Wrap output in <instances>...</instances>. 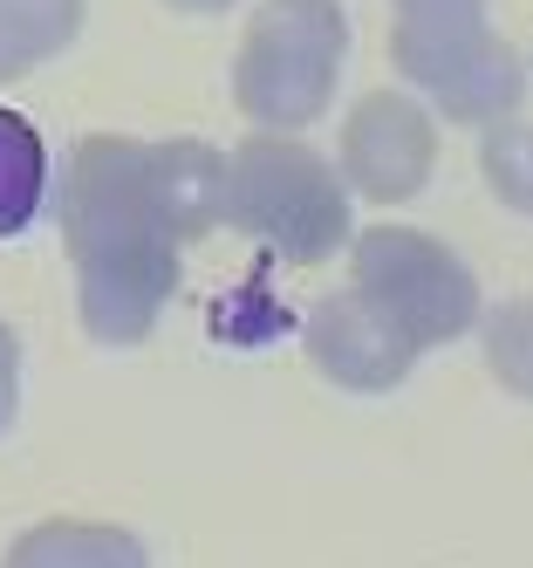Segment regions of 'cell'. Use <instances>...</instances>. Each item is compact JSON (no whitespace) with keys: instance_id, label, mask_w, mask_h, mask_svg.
I'll use <instances>...</instances> for the list:
<instances>
[{"instance_id":"6da1fadb","label":"cell","mask_w":533,"mask_h":568,"mask_svg":"<svg viewBox=\"0 0 533 568\" xmlns=\"http://www.w3.org/2000/svg\"><path fill=\"white\" fill-rule=\"evenodd\" d=\"M205 151H131L96 138L75 151L62 226L82 267V308L96 336H137L157 295L172 288V233L205 213Z\"/></svg>"},{"instance_id":"7a4b0ae2","label":"cell","mask_w":533,"mask_h":568,"mask_svg":"<svg viewBox=\"0 0 533 568\" xmlns=\"http://www.w3.org/2000/svg\"><path fill=\"white\" fill-rule=\"evenodd\" d=\"M328 49H336V14H328L321 0L274 8L254 28V55H246V103H254V110L308 116L315 97L328 90Z\"/></svg>"},{"instance_id":"3957f363","label":"cell","mask_w":533,"mask_h":568,"mask_svg":"<svg viewBox=\"0 0 533 568\" xmlns=\"http://www.w3.org/2000/svg\"><path fill=\"white\" fill-rule=\"evenodd\" d=\"M233 206L254 220V226L280 233L295 254H321L328 240H336V226H342V220H336V192H328V179L308 165L301 151H274V144H260V151L239 158Z\"/></svg>"},{"instance_id":"277c9868","label":"cell","mask_w":533,"mask_h":568,"mask_svg":"<svg viewBox=\"0 0 533 568\" xmlns=\"http://www.w3.org/2000/svg\"><path fill=\"white\" fill-rule=\"evenodd\" d=\"M349 151H356V172L377 185V192H403L410 179L424 172V138H418V124L397 110V103H369L362 110V124L349 131Z\"/></svg>"},{"instance_id":"5b68a950","label":"cell","mask_w":533,"mask_h":568,"mask_svg":"<svg viewBox=\"0 0 533 568\" xmlns=\"http://www.w3.org/2000/svg\"><path fill=\"white\" fill-rule=\"evenodd\" d=\"M41 185H49V165H41L34 124L0 103V240H14L41 213Z\"/></svg>"},{"instance_id":"8992f818","label":"cell","mask_w":533,"mask_h":568,"mask_svg":"<svg viewBox=\"0 0 533 568\" xmlns=\"http://www.w3.org/2000/svg\"><path fill=\"white\" fill-rule=\"evenodd\" d=\"M82 0H0V75H21L49 49L69 42Z\"/></svg>"},{"instance_id":"52a82bcc","label":"cell","mask_w":533,"mask_h":568,"mask_svg":"<svg viewBox=\"0 0 533 568\" xmlns=\"http://www.w3.org/2000/svg\"><path fill=\"white\" fill-rule=\"evenodd\" d=\"M8 568H137V548L103 527H34Z\"/></svg>"},{"instance_id":"ba28073f","label":"cell","mask_w":533,"mask_h":568,"mask_svg":"<svg viewBox=\"0 0 533 568\" xmlns=\"http://www.w3.org/2000/svg\"><path fill=\"white\" fill-rule=\"evenodd\" d=\"M14 371H21V356H14V336L0 329V432H8V418H14Z\"/></svg>"},{"instance_id":"9c48e42d","label":"cell","mask_w":533,"mask_h":568,"mask_svg":"<svg viewBox=\"0 0 533 568\" xmlns=\"http://www.w3.org/2000/svg\"><path fill=\"white\" fill-rule=\"evenodd\" d=\"M192 8H219V0H192Z\"/></svg>"}]
</instances>
